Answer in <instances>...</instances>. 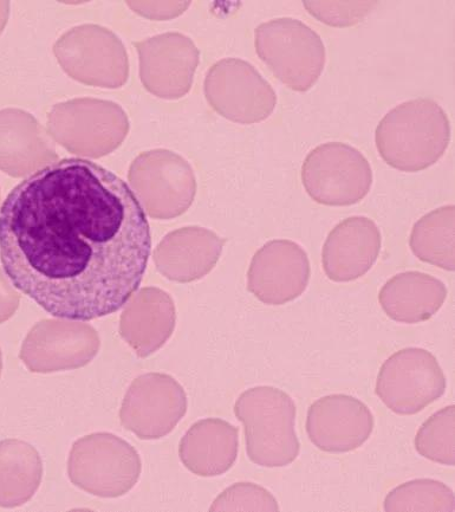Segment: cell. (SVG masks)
I'll use <instances>...</instances> for the list:
<instances>
[{"label":"cell","instance_id":"44dd1931","mask_svg":"<svg viewBox=\"0 0 455 512\" xmlns=\"http://www.w3.org/2000/svg\"><path fill=\"white\" fill-rule=\"evenodd\" d=\"M455 207L446 205L427 213L413 226L409 246L421 262L454 271Z\"/></svg>","mask_w":455,"mask_h":512},{"label":"cell","instance_id":"484cf974","mask_svg":"<svg viewBox=\"0 0 455 512\" xmlns=\"http://www.w3.org/2000/svg\"><path fill=\"white\" fill-rule=\"evenodd\" d=\"M19 303H21V296L13 289L8 278L0 269V324L10 320L15 315Z\"/></svg>","mask_w":455,"mask_h":512},{"label":"cell","instance_id":"d6986e66","mask_svg":"<svg viewBox=\"0 0 455 512\" xmlns=\"http://www.w3.org/2000/svg\"><path fill=\"white\" fill-rule=\"evenodd\" d=\"M444 282L420 271L395 275L383 285L379 302L389 319L416 324L431 320L447 300Z\"/></svg>","mask_w":455,"mask_h":512},{"label":"cell","instance_id":"9a60e30c","mask_svg":"<svg viewBox=\"0 0 455 512\" xmlns=\"http://www.w3.org/2000/svg\"><path fill=\"white\" fill-rule=\"evenodd\" d=\"M126 304L120 319V335L139 358H147L158 352L174 332V301L166 291L149 287L130 297Z\"/></svg>","mask_w":455,"mask_h":512},{"label":"cell","instance_id":"5bb4252c","mask_svg":"<svg viewBox=\"0 0 455 512\" xmlns=\"http://www.w3.org/2000/svg\"><path fill=\"white\" fill-rule=\"evenodd\" d=\"M381 232L373 219L354 216L342 220L325 239V275L337 283L359 280L374 267L381 251Z\"/></svg>","mask_w":455,"mask_h":512},{"label":"cell","instance_id":"ac0fdd59","mask_svg":"<svg viewBox=\"0 0 455 512\" xmlns=\"http://www.w3.org/2000/svg\"><path fill=\"white\" fill-rule=\"evenodd\" d=\"M56 159L54 148L30 115L16 109L0 112V170L21 178Z\"/></svg>","mask_w":455,"mask_h":512},{"label":"cell","instance_id":"4fadbf2b","mask_svg":"<svg viewBox=\"0 0 455 512\" xmlns=\"http://www.w3.org/2000/svg\"><path fill=\"white\" fill-rule=\"evenodd\" d=\"M374 426L368 406L347 394H331L316 400L307 416L310 442L328 453L359 449L372 436Z\"/></svg>","mask_w":455,"mask_h":512},{"label":"cell","instance_id":"5b68a950","mask_svg":"<svg viewBox=\"0 0 455 512\" xmlns=\"http://www.w3.org/2000/svg\"><path fill=\"white\" fill-rule=\"evenodd\" d=\"M68 473L70 481L88 494L115 498L127 494L138 483L141 459L125 440L110 433H95L74 444Z\"/></svg>","mask_w":455,"mask_h":512},{"label":"cell","instance_id":"277c9868","mask_svg":"<svg viewBox=\"0 0 455 512\" xmlns=\"http://www.w3.org/2000/svg\"><path fill=\"white\" fill-rule=\"evenodd\" d=\"M257 54L279 81L308 92L323 73L327 53L322 37L298 19L283 17L259 25Z\"/></svg>","mask_w":455,"mask_h":512},{"label":"cell","instance_id":"603a6c76","mask_svg":"<svg viewBox=\"0 0 455 512\" xmlns=\"http://www.w3.org/2000/svg\"><path fill=\"white\" fill-rule=\"evenodd\" d=\"M455 407L442 408L421 425L415 437L419 455L441 465H455Z\"/></svg>","mask_w":455,"mask_h":512},{"label":"cell","instance_id":"83f0119b","mask_svg":"<svg viewBox=\"0 0 455 512\" xmlns=\"http://www.w3.org/2000/svg\"><path fill=\"white\" fill-rule=\"evenodd\" d=\"M2 371H3V356H2V351H0V375H2Z\"/></svg>","mask_w":455,"mask_h":512},{"label":"cell","instance_id":"e0dca14e","mask_svg":"<svg viewBox=\"0 0 455 512\" xmlns=\"http://www.w3.org/2000/svg\"><path fill=\"white\" fill-rule=\"evenodd\" d=\"M238 451V427L217 418L195 423L179 447L182 464L200 477L224 475L236 463Z\"/></svg>","mask_w":455,"mask_h":512},{"label":"cell","instance_id":"4316f807","mask_svg":"<svg viewBox=\"0 0 455 512\" xmlns=\"http://www.w3.org/2000/svg\"><path fill=\"white\" fill-rule=\"evenodd\" d=\"M8 10V3H0V31H2V29L4 28L6 18H8Z\"/></svg>","mask_w":455,"mask_h":512},{"label":"cell","instance_id":"9c48e42d","mask_svg":"<svg viewBox=\"0 0 455 512\" xmlns=\"http://www.w3.org/2000/svg\"><path fill=\"white\" fill-rule=\"evenodd\" d=\"M129 180L149 216L158 219L182 215L190 209L197 192L190 164L167 151L140 155L130 168Z\"/></svg>","mask_w":455,"mask_h":512},{"label":"cell","instance_id":"2e32d148","mask_svg":"<svg viewBox=\"0 0 455 512\" xmlns=\"http://www.w3.org/2000/svg\"><path fill=\"white\" fill-rule=\"evenodd\" d=\"M225 242L216 233L195 226L175 231L156 249V268L174 282L201 280L216 267Z\"/></svg>","mask_w":455,"mask_h":512},{"label":"cell","instance_id":"6da1fadb","mask_svg":"<svg viewBox=\"0 0 455 512\" xmlns=\"http://www.w3.org/2000/svg\"><path fill=\"white\" fill-rule=\"evenodd\" d=\"M152 252L145 209L125 180L69 158L18 184L0 207V262L57 319L91 321L129 301Z\"/></svg>","mask_w":455,"mask_h":512},{"label":"cell","instance_id":"30bf717a","mask_svg":"<svg viewBox=\"0 0 455 512\" xmlns=\"http://www.w3.org/2000/svg\"><path fill=\"white\" fill-rule=\"evenodd\" d=\"M95 328L82 321L43 320L25 337L19 358L32 373H55L87 366L99 353Z\"/></svg>","mask_w":455,"mask_h":512},{"label":"cell","instance_id":"7402d4cb","mask_svg":"<svg viewBox=\"0 0 455 512\" xmlns=\"http://www.w3.org/2000/svg\"><path fill=\"white\" fill-rule=\"evenodd\" d=\"M454 492L435 479L420 478L403 483L390 491L385 499L387 512H453Z\"/></svg>","mask_w":455,"mask_h":512},{"label":"cell","instance_id":"ba28073f","mask_svg":"<svg viewBox=\"0 0 455 512\" xmlns=\"http://www.w3.org/2000/svg\"><path fill=\"white\" fill-rule=\"evenodd\" d=\"M205 92L220 115L240 125L270 118L277 105L271 84L252 64L239 58L217 63L208 73Z\"/></svg>","mask_w":455,"mask_h":512},{"label":"cell","instance_id":"7a4b0ae2","mask_svg":"<svg viewBox=\"0 0 455 512\" xmlns=\"http://www.w3.org/2000/svg\"><path fill=\"white\" fill-rule=\"evenodd\" d=\"M375 142L390 167L421 172L444 157L451 142V122L437 101L420 97L390 110L376 128Z\"/></svg>","mask_w":455,"mask_h":512},{"label":"cell","instance_id":"cb8c5ba5","mask_svg":"<svg viewBox=\"0 0 455 512\" xmlns=\"http://www.w3.org/2000/svg\"><path fill=\"white\" fill-rule=\"evenodd\" d=\"M210 510L277 512L279 505L275 496L263 486L243 482L221 492Z\"/></svg>","mask_w":455,"mask_h":512},{"label":"cell","instance_id":"ffe728a7","mask_svg":"<svg viewBox=\"0 0 455 512\" xmlns=\"http://www.w3.org/2000/svg\"><path fill=\"white\" fill-rule=\"evenodd\" d=\"M41 456L18 439L0 442V507L16 508L29 502L41 485Z\"/></svg>","mask_w":455,"mask_h":512},{"label":"cell","instance_id":"7c38bea8","mask_svg":"<svg viewBox=\"0 0 455 512\" xmlns=\"http://www.w3.org/2000/svg\"><path fill=\"white\" fill-rule=\"evenodd\" d=\"M310 276L309 257L302 246L289 239H275L253 256L247 289L268 306H284L304 294Z\"/></svg>","mask_w":455,"mask_h":512},{"label":"cell","instance_id":"8992f818","mask_svg":"<svg viewBox=\"0 0 455 512\" xmlns=\"http://www.w3.org/2000/svg\"><path fill=\"white\" fill-rule=\"evenodd\" d=\"M373 179L368 159L359 149L342 142H327L312 149L302 166L305 191L325 206L360 203L372 190Z\"/></svg>","mask_w":455,"mask_h":512},{"label":"cell","instance_id":"3957f363","mask_svg":"<svg viewBox=\"0 0 455 512\" xmlns=\"http://www.w3.org/2000/svg\"><path fill=\"white\" fill-rule=\"evenodd\" d=\"M242 421L246 452L262 468H284L295 462L301 451L296 433L294 400L279 388L258 386L245 391L234 405Z\"/></svg>","mask_w":455,"mask_h":512},{"label":"cell","instance_id":"d4e9b609","mask_svg":"<svg viewBox=\"0 0 455 512\" xmlns=\"http://www.w3.org/2000/svg\"><path fill=\"white\" fill-rule=\"evenodd\" d=\"M375 5L372 2H305L304 8L321 22L331 27L344 28L361 22Z\"/></svg>","mask_w":455,"mask_h":512},{"label":"cell","instance_id":"8fae6325","mask_svg":"<svg viewBox=\"0 0 455 512\" xmlns=\"http://www.w3.org/2000/svg\"><path fill=\"white\" fill-rule=\"evenodd\" d=\"M187 412L184 388L167 374L148 373L133 381L123 400L120 419L140 439L171 433Z\"/></svg>","mask_w":455,"mask_h":512},{"label":"cell","instance_id":"52a82bcc","mask_svg":"<svg viewBox=\"0 0 455 512\" xmlns=\"http://www.w3.org/2000/svg\"><path fill=\"white\" fill-rule=\"evenodd\" d=\"M447 380L437 358L422 348H405L382 365L375 392L390 411L414 416L445 394Z\"/></svg>","mask_w":455,"mask_h":512}]
</instances>
